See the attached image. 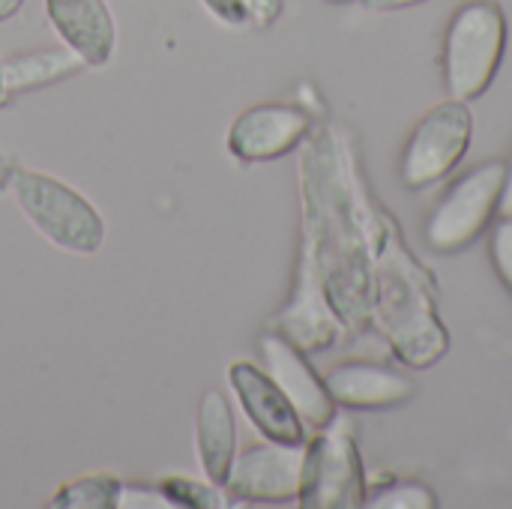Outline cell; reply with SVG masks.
I'll list each match as a JSON object with an SVG mask.
<instances>
[{"label":"cell","mask_w":512,"mask_h":509,"mask_svg":"<svg viewBox=\"0 0 512 509\" xmlns=\"http://www.w3.org/2000/svg\"><path fill=\"white\" fill-rule=\"evenodd\" d=\"M507 51V15L495 0L462 3L444 33V87L453 99L471 102L489 90Z\"/></svg>","instance_id":"1"},{"label":"cell","mask_w":512,"mask_h":509,"mask_svg":"<svg viewBox=\"0 0 512 509\" xmlns=\"http://www.w3.org/2000/svg\"><path fill=\"white\" fill-rule=\"evenodd\" d=\"M12 195L30 225L57 249L72 255H93L105 240L99 210L63 180L42 171H15Z\"/></svg>","instance_id":"2"},{"label":"cell","mask_w":512,"mask_h":509,"mask_svg":"<svg viewBox=\"0 0 512 509\" xmlns=\"http://www.w3.org/2000/svg\"><path fill=\"white\" fill-rule=\"evenodd\" d=\"M504 177L507 159H486L459 174L426 219L429 249L441 255H456L474 246L501 216Z\"/></svg>","instance_id":"3"},{"label":"cell","mask_w":512,"mask_h":509,"mask_svg":"<svg viewBox=\"0 0 512 509\" xmlns=\"http://www.w3.org/2000/svg\"><path fill=\"white\" fill-rule=\"evenodd\" d=\"M474 141V114L462 99H444L432 105L417 126L411 129L402 159L399 177L408 189H426L447 180L459 162L468 156Z\"/></svg>","instance_id":"4"},{"label":"cell","mask_w":512,"mask_h":509,"mask_svg":"<svg viewBox=\"0 0 512 509\" xmlns=\"http://www.w3.org/2000/svg\"><path fill=\"white\" fill-rule=\"evenodd\" d=\"M363 465L348 423L330 420L318 435L306 444V468L300 504L312 509L360 507L366 504Z\"/></svg>","instance_id":"5"},{"label":"cell","mask_w":512,"mask_h":509,"mask_svg":"<svg viewBox=\"0 0 512 509\" xmlns=\"http://www.w3.org/2000/svg\"><path fill=\"white\" fill-rule=\"evenodd\" d=\"M303 468H306V441L282 444L264 438L261 444H249L234 456L222 492L231 495L234 501L288 504L300 498Z\"/></svg>","instance_id":"6"},{"label":"cell","mask_w":512,"mask_h":509,"mask_svg":"<svg viewBox=\"0 0 512 509\" xmlns=\"http://www.w3.org/2000/svg\"><path fill=\"white\" fill-rule=\"evenodd\" d=\"M258 354L264 360L267 375L279 384L306 429L318 432L336 417V402L327 390V381L312 369L303 348H297L279 330H270L258 339Z\"/></svg>","instance_id":"7"},{"label":"cell","mask_w":512,"mask_h":509,"mask_svg":"<svg viewBox=\"0 0 512 509\" xmlns=\"http://www.w3.org/2000/svg\"><path fill=\"white\" fill-rule=\"evenodd\" d=\"M312 129V117L300 105L261 102L246 108L228 126V150L243 162H273L288 156Z\"/></svg>","instance_id":"8"},{"label":"cell","mask_w":512,"mask_h":509,"mask_svg":"<svg viewBox=\"0 0 512 509\" xmlns=\"http://www.w3.org/2000/svg\"><path fill=\"white\" fill-rule=\"evenodd\" d=\"M228 387L234 399L240 402L246 420L252 429L267 441L282 444H303L306 426L297 417L294 405L285 399L279 384L267 375L264 366H255L249 360H234L228 366Z\"/></svg>","instance_id":"9"},{"label":"cell","mask_w":512,"mask_h":509,"mask_svg":"<svg viewBox=\"0 0 512 509\" xmlns=\"http://www.w3.org/2000/svg\"><path fill=\"white\" fill-rule=\"evenodd\" d=\"M327 390L336 405L351 411H384L405 405L417 393V381L399 369L372 360H345L327 375Z\"/></svg>","instance_id":"10"},{"label":"cell","mask_w":512,"mask_h":509,"mask_svg":"<svg viewBox=\"0 0 512 509\" xmlns=\"http://www.w3.org/2000/svg\"><path fill=\"white\" fill-rule=\"evenodd\" d=\"M48 21L84 66H105L114 54L117 27L105 0H45Z\"/></svg>","instance_id":"11"},{"label":"cell","mask_w":512,"mask_h":509,"mask_svg":"<svg viewBox=\"0 0 512 509\" xmlns=\"http://www.w3.org/2000/svg\"><path fill=\"white\" fill-rule=\"evenodd\" d=\"M279 321H282L279 333L288 336L303 351H321V348L333 345L339 336V321L324 300V288L318 282L315 261L309 255L300 264L297 294L288 303V309L279 315Z\"/></svg>","instance_id":"12"},{"label":"cell","mask_w":512,"mask_h":509,"mask_svg":"<svg viewBox=\"0 0 512 509\" xmlns=\"http://www.w3.org/2000/svg\"><path fill=\"white\" fill-rule=\"evenodd\" d=\"M195 450L201 471L210 483L222 489L228 468L237 456V423L231 402L219 390H204L195 417Z\"/></svg>","instance_id":"13"},{"label":"cell","mask_w":512,"mask_h":509,"mask_svg":"<svg viewBox=\"0 0 512 509\" xmlns=\"http://www.w3.org/2000/svg\"><path fill=\"white\" fill-rule=\"evenodd\" d=\"M81 69H84L81 57L75 51H69L66 45L12 54V57L0 60V102H9L12 96L27 93V90L57 84Z\"/></svg>","instance_id":"14"},{"label":"cell","mask_w":512,"mask_h":509,"mask_svg":"<svg viewBox=\"0 0 512 509\" xmlns=\"http://www.w3.org/2000/svg\"><path fill=\"white\" fill-rule=\"evenodd\" d=\"M117 489H120V480H117V477H111V474H90V477H78V480L66 483L63 489H57V495L51 498V507L114 509Z\"/></svg>","instance_id":"15"},{"label":"cell","mask_w":512,"mask_h":509,"mask_svg":"<svg viewBox=\"0 0 512 509\" xmlns=\"http://www.w3.org/2000/svg\"><path fill=\"white\" fill-rule=\"evenodd\" d=\"M366 507L375 509H435L438 498L429 486L414 480H399L393 486H384L375 492V498H366Z\"/></svg>","instance_id":"16"},{"label":"cell","mask_w":512,"mask_h":509,"mask_svg":"<svg viewBox=\"0 0 512 509\" xmlns=\"http://www.w3.org/2000/svg\"><path fill=\"white\" fill-rule=\"evenodd\" d=\"M159 486L168 492V498H171L177 507L213 509L225 504V498H219V495H222L219 486L210 483L207 477H204V483H201V480H189V477H168V480L159 483Z\"/></svg>","instance_id":"17"},{"label":"cell","mask_w":512,"mask_h":509,"mask_svg":"<svg viewBox=\"0 0 512 509\" xmlns=\"http://www.w3.org/2000/svg\"><path fill=\"white\" fill-rule=\"evenodd\" d=\"M492 267L504 288L512 294V216H498L492 225V243H489Z\"/></svg>","instance_id":"18"},{"label":"cell","mask_w":512,"mask_h":509,"mask_svg":"<svg viewBox=\"0 0 512 509\" xmlns=\"http://www.w3.org/2000/svg\"><path fill=\"white\" fill-rule=\"evenodd\" d=\"M177 504L168 498L162 486H138V483H120L114 509H174Z\"/></svg>","instance_id":"19"},{"label":"cell","mask_w":512,"mask_h":509,"mask_svg":"<svg viewBox=\"0 0 512 509\" xmlns=\"http://www.w3.org/2000/svg\"><path fill=\"white\" fill-rule=\"evenodd\" d=\"M282 6H285V0H243L246 24H252V27H270L282 15Z\"/></svg>","instance_id":"20"},{"label":"cell","mask_w":512,"mask_h":509,"mask_svg":"<svg viewBox=\"0 0 512 509\" xmlns=\"http://www.w3.org/2000/svg\"><path fill=\"white\" fill-rule=\"evenodd\" d=\"M201 3L207 6V12H210L216 21H222V24H228V27L246 24L243 0H201Z\"/></svg>","instance_id":"21"},{"label":"cell","mask_w":512,"mask_h":509,"mask_svg":"<svg viewBox=\"0 0 512 509\" xmlns=\"http://www.w3.org/2000/svg\"><path fill=\"white\" fill-rule=\"evenodd\" d=\"M363 3L375 12H393V9H408V6H417L426 0H363Z\"/></svg>","instance_id":"22"},{"label":"cell","mask_w":512,"mask_h":509,"mask_svg":"<svg viewBox=\"0 0 512 509\" xmlns=\"http://www.w3.org/2000/svg\"><path fill=\"white\" fill-rule=\"evenodd\" d=\"M501 216H512V156L507 159V177H504V195H501Z\"/></svg>","instance_id":"23"},{"label":"cell","mask_w":512,"mask_h":509,"mask_svg":"<svg viewBox=\"0 0 512 509\" xmlns=\"http://www.w3.org/2000/svg\"><path fill=\"white\" fill-rule=\"evenodd\" d=\"M21 3H24V0H0V21L12 18V15L21 9Z\"/></svg>","instance_id":"24"},{"label":"cell","mask_w":512,"mask_h":509,"mask_svg":"<svg viewBox=\"0 0 512 509\" xmlns=\"http://www.w3.org/2000/svg\"><path fill=\"white\" fill-rule=\"evenodd\" d=\"M330 3H345V0H330Z\"/></svg>","instance_id":"25"}]
</instances>
